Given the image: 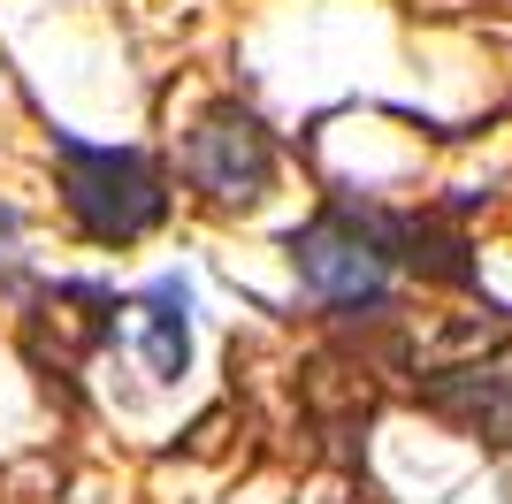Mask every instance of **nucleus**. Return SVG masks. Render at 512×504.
<instances>
[{"instance_id": "f257e3e1", "label": "nucleus", "mask_w": 512, "mask_h": 504, "mask_svg": "<svg viewBox=\"0 0 512 504\" xmlns=\"http://www.w3.org/2000/svg\"><path fill=\"white\" fill-rule=\"evenodd\" d=\"M54 168H62V207L92 245H138L146 230H161L169 191L161 168L138 146H92L77 130H54Z\"/></svg>"}, {"instance_id": "f03ea898", "label": "nucleus", "mask_w": 512, "mask_h": 504, "mask_svg": "<svg viewBox=\"0 0 512 504\" xmlns=\"http://www.w3.org/2000/svg\"><path fill=\"white\" fill-rule=\"evenodd\" d=\"M291 268H299V283L321 298V306H337V314H375L390 298V260L383 245L360 230V214L344 222V214H321V222H306L299 237H291Z\"/></svg>"}, {"instance_id": "7ed1b4c3", "label": "nucleus", "mask_w": 512, "mask_h": 504, "mask_svg": "<svg viewBox=\"0 0 512 504\" xmlns=\"http://www.w3.org/2000/svg\"><path fill=\"white\" fill-rule=\"evenodd\" d=\"M184 176H192L207 199H237V207H253L268 199L276 184V138L260 130V115L245 107H207L184 138Z\"/></svg>"}, {"instance_id": "20e7f679", "label": "nucleus", "mask_w": 512, "mask_h": 504, "mask_svg": "<svg viewBox=\"0 0 512 504\" xmlns=\"http://www.w3.org/2000/svg\"><path fill=\"white\" fill-rule=\"evenodd\" d=\"M138 306H146V329H138L146 367L161 382H184L192 375V283L184 275H153L146 291H138Z\"/></svg>"}, {"instance_id": "39448f33", "label": "nucleus", "mask_w": 512, "mask_h": 504, "mask_svg": "<svg viewBox=\"0 0 512 504\" xmlns=\"http://www.w3.org/2000/svg\"><path fill=\"white\" fill-rule=\"evenodd\" d=\"M428 405L451 413L467 436L512 443V375H505V367H459V375L428 382Z\"/></svg>"}, {"instance_id": "423d86ee", "label": "nucleus", "mask_w": 512, "mask_h": 504, "mask_svg": "<svg viewBox=\"0 0 512 504\" xmlns=\"http://www.w3.org/2000/svg\"><path fill=\"white\" fill-rule=\"evenodd\" d=\"M0 237H16V214H8V207H0Z\"/></svg>"}]
</instances>
